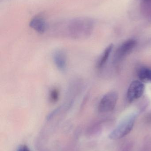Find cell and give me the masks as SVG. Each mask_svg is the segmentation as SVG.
<instances>
[{
	"instance_id": "3",
	"label": "cell",
	"mask_w": 151,
	"mask_h": 151,
	"mask_svg": "<svg viewBox=\"0 0 151 151\" xmlns=\"http://www.w3.org/2000/svg\"><path fill=\"white\" fill-rule=\"evenodd\" d=\"M118 98V94L114 91L105 94L99 102L98 111L101 113L111 111L115 108Z\"/></svg>"
},
{
	"instance_id": "6",
	"label": "cell",
	"mask_w": 151,
	"mask_h": 151,
	"mask_svg": "<svg viewBox=\"0 0 151 151\" xmlns=\"http://www.w3.org/2000/svg\"><path fill=\"white\" fill-rule=\"evenodd\" d=\"M53 61L56 67L59 71L64 72L66 70L67 59L64 51L62 50L56 51L53 55Z\"/></svg>"
},
{
	"instance_id": "11",
	"label": "cell",
	"mask_w": 151,
	"mask_h": 151,
	"mask_svg": "<svg viewBox=\"0 0 151 151\" xmlns=\"http://www.w3.org/2000/svg\"><path fill=\"white\" fill-rule=\"evenodd\" d=\"M17 151H31L26 145H22L19 147Z\"/></svg>"
},
{
	"instance_id": "8",
	"label": "cell",
	"mask_w": 151,
	"mask_h": 151,
	"mask_svg": "<svg viewBox=\"0 0 151 151\" xmlns=\"http://www.w3.org/2000/svg\"><path fill=\"white\" fill-rule=\"evenodd\" d=\"M113 44H111L105 50L103 54L101 55V57L99 58V60L98 61L97 67L98 69H101V68H103L107 63L108 58H109L111 53L113 49Z\"/></svg>"
},
{
	"instance_id": "7",
	"label": "cell",
	"mask_w": 151,
	"mask_h": 151,
	"mask_svg": "<svg viewBox=\"0 0 151 151\" xmlns=\"http://www.w3.org/2000/svg\"><path fill=\"white\" fill-rule=\"evenodd\" d=\"M29 26L31 28L40 34L45 32L47 30V24L46 20L41 16H36L31 19Z\"/></svg>"
},
{
	"instance_id": "1",
	"label": "cell",
	"mask_w": 151,
	"mask_h": 151,
	"mask_svg": "<svg viewBox=\"0 0 151 151\" xmlns=\"http://www.w3.org/2000/svg\"><path fill=\"white\" fill-rule=\"evenodd\" d=\"M93 28V22L88 18L74 19L67 25L68 34L72 38L79 39L89 36Z\"/></svg>"
},
{
	"instance_id": "4",
	"label": "cell",
	"mask_w": 151,
	"mask_h": 151,
	"mask_svg": "<svg viewBox=\"0 0 151 151\" xmlns=\"http://www.w3.org/2000/svg\"><path fill=\"white\" fill-rule=\"evenodd\" d=\"M144 91V85L142 82L135 81L129 85L127 93V99L132 103L141 97Z\"/></svg>"
},
{
	"instance_id": "5",
	"label": "cell",
	"mask_w": 151,
	"mask_h": 151,
	"mask_svg": "<svg viewBox=\"0 0 151 151\" xmlns=\"http://www.w3.org/2000/svg\"><path fill=\"white\" fill-rule=\"evenodd\" d=\"M136 45V41L133 39L128 40L123 42L116 50L114 55V62L121 60L134 49Z\"/></svg>"
},
{
	"instance_id": "10",
	"label": "cell",
	"mask_w": 151,
	"mask_h": 151,
	"mask_svg": "<svg viewBox=\"0 0 151 151\" xmlns=\"http://www.w3.org/2000/svg\"><path fill=\"white\" fill-rule=\"evenodd\" d=\"M59 91L56 88H53L50 91L49 96L50 101L51 103H55L57 102L59 99Z\"/></svg>"
},
{
	"instance_id": "2",
	"label": "cell",
	"mask_w": 151,
	"mask_h": 151,
	"mask_svg": "<svg viewBox=\"0 0 151 151\" xmlns=\"http://www.w3.org/2000/svg\"><path fill=\"white\" fill-rule=\"evenodd\" d=\"M136 118V114H130L124 119L109 135L111 140H117L127 135L133 129Z\"/></svg>"
},
{
	"instance_id": "9",
	"label": "cell",
	"mask_w": 151,
	"mask_h": 151,
	"mask_svg": "<svg viewBox=\"0 0 151 151\" xmlns=\"http://www.w3.org/2000/svg\"><path fill=\"white\" fill-rule=\"evenodd\" d=\"M138 76L142 82L151 83V69L150 68H141L138 71Z\"/></svg>"
}]
</instances>
